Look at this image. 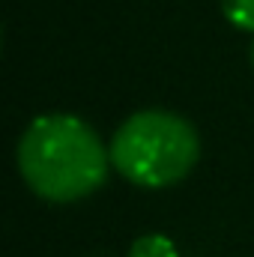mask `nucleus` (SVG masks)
Wrapping results in <instances>:
<instances>
[{
    "mask_svg": "<svg viewBox=\"0 0 254 257\" xmlns=\"http://www.w3.org/2000/svg\"><path fill=\"white\" fill-rule=\"evenodd\" d=\"M15 168L39 200L78 203L105 186L111 153L84 117L51 111L24 126L15 144Z\"/></svg>",
    "mask_w": 254,
    "mask_h": 257,
    "instance_id": "obj_1",
    "label": "nucleus"
},
{
    "mask_svg": "<svg viewBox=\"0 0 254 257\" xmlns=\"http://www.w3.org/2000/svg\"><path fill=\"white\" fill-rule=\"evenodd\" d=\"M111 168L138 189H171L200 162V135L189 117L168 108H141L108 141Z\"/></svg>",
    "mask_w": 254,
    "mask_h": 257,
    "instance_id": "obj_2",
    "label": "nucleus"
},
{
    "mask_svg": "<svg viewBox=\"0 0 254 257\" xmlns=\"http://www.w3.org/2000/svg\"><path fill=\"white\" fill-rule=\"evenodd\" d=\"M129 257H180V251L165 233H144L132 242Z\"/></svg>",
    "mask_w": 254,
    "mask_h": 257,
    "instance_id": "obj_3",
    "label": "nucleus"
},
{
    "mask_svg": "<svg viewBox=\"0 0 254 257\" xmlns=\"http://www.w3.org/2000/svg\"><path fill=\"white\" fill-rule=\"evenodd\" d=\"M218 9L233 30L254 33V0H218Z\"/></svg>",
    "mask_w": 254,
    "mask_h": 257,
    "instance_id": "obj_4",
    "label": "nucleus"
},
{
    "mask_svg": "<svg viewBox=\"0 0 254 257\" xmlns=\"http://www.w3.org/2000/svg\"><path fill=\"white\" fill-rule=\"evenodd\" d=\"M251 66H254V42H251Z\"/></svg>",
    "mask_w": 254,
    "mask_h": 257,
    "instance_id": "obj_5",
    "label": "nucleus"
}]
</instances>
